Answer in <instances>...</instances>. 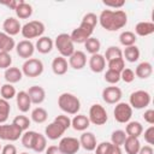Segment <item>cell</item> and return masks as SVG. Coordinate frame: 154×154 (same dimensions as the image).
Wrapping results in <instances>:
<instances>
[{
    "label": "cell",
    "instance_id": "cell-47",
    "mask_svg": "<svg viewBox=\"0 0 154 154\" xmlns=\"http://www.w3.org/2000/svg\"><path fill=\"white\" fill-rule=\"evenodd\" d=\"M135 77H136V76H135V72H134L132 69L125 67V69L120 72V79L124 81L125 83H131V82H134Z\"/></svg>",
    "mask_w": 154,
    "mask_h": 154
},
{
    "label": "cell",
    "instance_id": "cell-18",
    "mask_svg": "<svg viewBox=\"0 0 154 154\" xmlns=\"http://www.w3.org/2000/svg\"><path fill=\"white\" fill-rule=\"evenodd\" d=\"M65 129L61 128L59 124H57L55 122H52L49 123L46 129H45V136L46 138L48 140H52V141H55V140H59L63 137V135L65 134Z\"/></svg>",
    "mask_w": 154,
    "mask_h": 154
},
{
    "label": "cell",
    "instance_id": "cell-58",
    "mask_svg": "<svg viewBox=\"0 0 154 154\" xmlns=\"http://www.w3.org/2000/svg\"><path fill=\"white\" fill-rule=\"evenodd\" d=\"M1 148H2V147H1V144H0V153H1Z\"/></svg>",
    "mask_w": 154,
    "mask_h": 154
},
{
    "label": "cell",
    "instance_id": "cell-33",
    "mask_svg": "<svg viewBox=\"0 0 154 154\" xmlns=\"http://www.w3.org/2000/svg\"><path fill=\"white\" fill-rule=\"evenodd\" d=\"M31 120L32 122H35L36 124H42V123H45L46 120H47V118H48V112L43 108V107H40V106H37L36 108H34L32 111H31Z\"/></svg>",
    "mask_w": 154,
    "mask_h": 154
},
{
    "label": "cell",
    "instance_id": "cell-32",
    "mask_svg": "<svg viewBox=\"0 0 154 154\" xmlns=\"http://www.w3.org/2000/svg\"><path fill=\"white\" fill-rule=\"evenodd\" d=\"M123 58H125L126 61L129 63H135L140 59V49L136 45L130 46V47H125V49L123 51Z\"/></svg>",
    "mask_w": 154,
    "mask_h": 154
},
{
    "label": "cell",
    "instance_id": "cell-10",
    "mask_svg": "<svg viewBox=\"0 0 154 154\" xmlns=\"http://www.w3.org/2000/svg\"><path fill=\"white\" fill-rule=\"evenodd\" d=\"M22 134H23V131L12 123L11 124H1L0 138L4 140V141L14 142V141H17L22 137Z\"/></svg>",
    "mask_w": 154,
    "mask_h": 154
},
{
    "label": "cell",
    "instance_id": "cell-17",
    "mask_svg": "<svg viewBox=\"0 0 154 154\" xmlns=\"http://www.w3.org/2000/svg\"><path fill=\"white\" fill-rule=\"evenodd\" d=\"M79 144L87 152H93V150H95V148L97 146V141H96V137L93 132L83 131V134L79 137Z\"/></svg>",
    "mask_w": 154,
    "mask_h": 154
},
{
    "label": "cell",
    "instance_id": "cell-3",
    "mask_svg": "<svg viewBox=\"0 0 154 154\" xmlns=\"http://www.w3.org/2000/svg\"><path fill=\"white\" fill-rule=\"evenodd\" d=\"M46 30L45 24L41 20H30L22 25L20 34L25 40H31V38H38L43 36V32Z\"/></svg>",
    "mask_w": 154,
    "mask_h": 154
},
{
    "label": "cell",
    "instance_id": "cell-46",
    "mask_svg": "<svg viewBox=\"0 0 154 154\" xmlns=\"http://www.w3.org/2000/svg\"><path fill=\"white\" fill-rule=\"evenodd\" d=\"M53 122H55L57 124H59V125H60L61 128H64L65 130H67L69 128H71V119H70V117L66 116V114H59V116H57Z\"/></svg>",
    "mask_w": 154,
    "mask_h": 154
},
{
    "label": "cell",
    "instance_id": "cell-1",
    "mask_svg": "<svg viewBox=\"0 0 154 154\" xmlns=\"http://www.w3.org/2000/svg\"><path fill=\"white\" fill-rule=\"evenodd\" d=\"M97 18L100 25L107 31L123 29L128 23V14L123 10H103Z\"/></svg>",
    "mask_w": 154,
    "mask_h": 154
},
{
    "label": "cell",
    "instance_id": "cell-25",
    "mask_svg": "<svg viewBox=\"0 0 154 154\" xmlns=\"http://www.w3.org/2000/svg\"><path fill=\"white\" fill-rule=\"evenodd\" d=\"M134 72H135L136 77H138L141 79H146V78L152 76V73H153V65L149 61H142V63H140L136 66Z\"/></svg>",
    "mask_w": 154,
    "mask_h": 154
},
{
    "label": "cell",
    "instance_id": "cell-13",
    "mask_svg": "<svg viewBox=\"0 0 154 154\" xmlns=\"http://www.w3.org/2000/svg\"><path fill=\"white\" fill-rule=\"evenodd\" d=\"M17 55L23 59H30L35 52V45L29 40H22L19 41L14 47Z\"/></svg>",
    "mask_w": 154,
    "mask_h": 154
},
{
    "label": "cell",
    "instance_id": "cell-34",
    "mask_svg": "<svg viewBox=\"0 0 154 154\" xmlns=\"http://www.w3.org/2000/svg\"><path fill=\"white\" fill-rule=\"evenodd\" d=\"M136 41H137V36L132 31H130V30H125V31H123L119 35V42L124 47L134 46L136 43Z\"/></svg>",
    "mask_w": 154,
    "mask_h": 154
},
{
    "label": "cell",
    "instance_id": "cell-53",
    "mask_svg": "<svg viewBox=\"0 0 154 154\" xmlns=\"http://www.w3.org/2000/svg\"><path fill=\"white\" fill-rule=\"evenodd\" d=\"M20 1L22 0H6V1H0V4L6 6V7H8L10 10H16L17 6L20 4Z\"/></svg>",
    "mask_w": 154,
    "mask_h": 154
},
{
    "label": "cell",
    "instance_id": "cell-41",
    "mask_svg": "<svg viewBox=\"0 0 154 154\" xmlns=\"http://www.w3.org/2000/svg\"><path fill=\"white\" fill-rule=\"evenodd\" d=\"M103 57H105V59L107 61L113 60V59H117V58H123V51L119 47H117V46H109L106 49Z\"/></svg>",
    "mask_w": 154,
    "mask_h": 154
},
{
    "label": "cell",
    "instance_id": "cell-28",
    "mask_svg": "<svg viewBox=\"0 0 154 154\" xmlns=\"http://www.w3.org/2000/svg\"><path fill=\"white\" fill-rule=\"evenodd\" d=\"M14 12H16L17 18H19V19H28L32 14V6L30 4H28L26 1L22 0L20 4L14 10Z\"/></svg>",
    "mask_w": 154,
    "mask_h": 154
},
{
    "label": "cell",
    "instance_id": "cell-14",
    "mask_svg": "<svg viewBox=\"0 0 154 154\" xmlns=\"http://www.w3.org/2000/svg\"><path fill=\"white\" fill-rule=\"evenodd\" d=\"M22 25L16 17H7L2 23V31L10 36H16L20 32Z\"/></svg>",
    "mask_w": 154,
    "mask_h": 154
},
{
    "label": "cell",
    "instance_id": "cell-2",
    "mask_svg": "<svg viewBox=\"0 0 154 154\" xmlns=\"http://www.w3.org/2000/svg\"><path fill=\"white\" fill-rule=\"evenodd\" d=\"M58 106L66 114H78L81 109V101L72 93H63L58 97Z\"/></svg>",
    "mask_w": 154,
    "mask_h": 154
},
{
    "label": "cell",
    "instance_id": "cell-49",
    "mask_svg": "<svg viewBox=\"0 0 154 154\" xmlns=\"http://www.w3.org/2000/svg\"><path fill=\"white\" fill-rule=\"evenodd\" d=\"M103 2V5L106 6V7H112V8H114V10H120L124 5H125V1L124 0H113V1H109V0H103L102 1Z\"/></svg>",
    "mask_w": 154,
    "mask_h": 154
},
{
    "label": "cell",
    "instance_id": "cell-31",
    "mask_svg": "<svg viewBox=\"0 0 154 154\" xmlns=\"http://www.w3.org/2000/svg\"><path fill=\"white\" fill-rule=\"evenodd\" d=\"M46 148H47V138H46V136L40 134V132H36L31 150H34L35 153H42V152L46 150Z\"/></svg>",
    "mask_w": 154,
    "mask_h": 154
},
{
    "label": "cell",
    "instance_id": "cell-15",
    "mask_svg": "<svg viewBox=\"0 0 154 154\" xmlns=\"http://www.w3.org/2000/svg\"><path fill=\"white\" fill-rule=\"evenodd\" d=\"M88 65H89V69L94 73H101L106 69V59H105V57L102 54L96 53V54H93L89 58Z\"/></svg>",
    "mask_w": 154,
    "mask_h": 154
},
{
    "label": "cell",
    "instance_id": "cell-50",
    "mask_svg": "<svg viewBox=\"0 0 154 154\" xmlns=\"http://www.w3.org/2000/svg\"><path fill=\"white\" fill-rule=\"evenodd\" d=\"M109 147H111V142H101L96 146L95 148V154H108V150H109Z\"/></svg>",
    "mask_w": 154,
    "mask_h": 154
},
{
    "label": "cell",
    "instance_id": "cell-40",
    "mask_svg": "<svg viewBox=\"0 0 154 154\" xmlns=\"http://www.w3.org/2000/svg\"><path fill=\"white\" fill-rule=\"evenodd\" d=\"M30 123H31V120H30L26 116H23V114L14 117V119L12 120V124H14L17 128H19L23 132H24V131H26V130L29 129Z\"/></svg>",
    "mask_w": 154,
    "mask_h": 154
},
{
    "label": "cell",
    "instance_id": "cell-44",
    "mask_svg": "<svg viewBox=\"0 0 154 154\" xmlns=\"http://www.w3.org/2000/svg\"><path fill=\"white\" fill-rule=\"evenodd\" d=\"M81 23H84V24H87V25H89V26H91V28L95 29L96 24L99 23V18H97V16H96L95 13L89 12V13H85V14L83 16Z\"/></svg>",
    "mask_w": 154,
    "mask_h": 154
},
{
    "label": "cell",
    "instance_id": "cell-24",
    "mask_svg": "<svg viewBox=\"0 0 154 154\" xmlns=\"http://www.w3.org/2000/svg\"><path fill=\"white\" fill-rule=\"evenodd\" d=\"M71 126L76 131H85L90 126L89 118L85 114H76L71 119Z\"/></svg>",
    "mask_w": 154,
    "mask_h": 154
},
{
    "label": "cell",
    "instance_id": "cell-43",
    "mask_svg": "<svg viewBox=\"0 0 154 154\" xmlns=\"http://www.w3.org/2000/svg\"><path fill=\"white\" fill-rule=\"evenodd\" d=\"M103 78H105V81H106L108 84L114 85V84H117V83L120 81V73H119V72H116V71H112V70H108V69H107V71L105 72Z\"/></svg>",
    "mask_w": 154,
    "mask_h": 154
},
{
    "label": "cell",
    "instance_id": "cell-20",
    "mask_svg": "<svg viewBox=\"0 0 154 154\" xmlns=\"http://www.w3.org/2000/svg\"><path fill=\"white\" fill-rule=\"evenodd\" d=\"M54 47V41L48 36H41L35 43V49L41 54H48Z\"/></svg>",
    "mask_w": 154,
    "mask_h": 154
},
{
    "label": "cell",
    "instance_id": "cell-16",
    "mask_svg": "<svg viewBox=\"0 0 154 154\" xmlns=\"http://www.w3.org/2000/svg\"><path fill=\"white\" fill-rule=\"evenodd\" d=\"M69 65L75 70H82L87 65V55L83 51H75L69 57Z\"/></svg>",
    "mask_w": 154,
    "mask_h": 154
},
{
    "label": "cell",
    "instance_id": "cell-7",
    "mask_svg": "<svg viewBox=\"0 0 154 154\" xmlns=\"http://www.w3.org/2000/svg\"><path fill=\"white\" fill-rule=\"evenodd\" d=\"M88 118H89V122L93 123L94 125H103L108 120L106 108L100 103H94L90 106Z\"/></svg>",
    "mask_w": 154,
    "mask_h": 154
},
{
    "label": "cell",
    "instance_id": "cell-37",
    "mask_svg": "<svg viewBox=\"0 0 154 154\" xmlns=\"http://www.w3.org/2000/svg\"><path fill=\"white\" fill-rule=\"evenodd\" d=\"M126 137H128V135L125 134L124 130H120V129L114 130V131L111 134V143H112V144H116V146H118V147H122V146L124 144Z\"/></svg>",
    "mask_w": 154,
    "mask_h": 154
},
{
    "label": "cell",
    "instance_id": "cell-6",
    "mask_svg": "<svg viewBox=\"0 0 154 154\" xmlns=\"http://www.w3.org/2000/svg\"><path fill=\"white\" fill-rule=\"evenodd\" d=\"M150 94L146 90H135L130 94L129 97V105L131 108L135 109H142L149 106L150 103Z\"/></svg>",
    "mask_w": 154,
    "mask_h": 154
},
{
    "label": "cell",
    "instance_id": "cell-42",
    "mask_svg": "<svg viewBox=\"0 0 154 154\" xmlns=\"http://www.w3.org/2000/svg\"><path fill=\"white\" fill-rule=\"evenodd\" d=\"M124 69H125L124 58H117V59H113V60L108 61V70H112V71H116V72L120 73Z\"/></svg>",
    "mask_w": 154,
    "mask_h": 154
},
{
    "label": "cell",
    "instance_id": "cell-57",
    "mask_svg": "<svg viewBox=\"0 0 154 154\" xmlns=\"http://www.w3.org/2000/svg\"><path fill=\"white\" fill-rule=\"evenodd\" d=\"M19 154H29V153H25V152H23V153H19Z\"/></svg>",
    "mask_w": 154,
    "mask_h": 154
},
{
    "label": "cell",
    "instance_id": "cell-4",
    "mask_svg": "<svg viewBox=\"0 0 154 154\" xmlns=\"http://www.w3.org/2000/svg\"><path fill=\"white\" fill-rule=\"evenodd\" d=\"M54 47L58 49L60 57L69 58L75 52V43L72 42L70 34L61 32L54 40Z\"/></svg>",
    "mask_w": 154,
    "mask_h": 154
},
{
    "label": "cell",
    "instance_id": "cell-52",
    "mask_svg": "<svg viewBox=\"0 0 154 154\" xmlns=\"http://www.w3.org/2000/svg\"><path fill=\"white\" fill-rule=\"evenodd\" d=\"M0 154H18V152H17V148H16L14 144L8 143V144H6V146H4L1 148V153Z\"/></svg>",
    "mask_w": 154,
    "mask_h": 154
},
{
    "label": "cell",
    "instance_id": "cell-21",
    "mask_svg": "<svg viewBox=\"0 0 154 154\" xmlns=\"http://www.w3.org/2000/svg\"><path fill=\"white\" fill-rule=\"evenodd\" d=\"M4 77H5L6 83L14 84V83H18V82L22 81V78H23V72H22V70H20L19 67L11 66V67H8V69L5 70Z\"/></svg>",
    "mask_w": 154,
    "mask_h": 154
},
{
    "label": "cell",
    "instance_id": "cell-11",
    "mask_svg": "<svg viewBox=\"0 0 154 154\" xmlns=\"http://www.w3.org/2000/svg\"><path fill=\"white\" fill-rule=\"evenodd\" d=\"M58 147L63 154H76L79 150L81 144H79V140H77L76 137L67 136L60 140Z\"/></svg>",
    "mask_w": 154,
    "mask_h": 154
},
{
    "label": "cell",
    "instance_id": "cell-5",
    "mask_svg": "<svg viewBox=\"0 0 154 154\" xmlns=\"http://www.w3.org/2000/svg\"><path fill=\"white\" fill-rule=\"evenodd\" d=\"M43 63L37 59V58H30V59H26L23 65H22V72L24 76L26 77H30V78H35V77H38L42 75L43 72Z\"/></svg>",
    "mask_w": 154,
    "mask_h": 154
},
{
    "label": "cell",
    "instance_id": "cell-26",
    "mask_svg": "<svg viewBox=\"0 0 154 154\" xmlns=\"http://www.w3.org/2000/svg\"><path fill=\"white\" fill-rule=\"evenodd\" d=\"M154 32V23L153 22H138L135 26V35L137 36H149Z\"/></svg>",
    "mask_w": 154,
    "mask_h": 154
},
{
    "label": "cell",
    "instance_id": "cell-30",
    "mask_svg": "<svg viewBox=\"0 0 154 154\" xmlns=\"http://www.w3.org/2000/svg\"><path fill=\"white\" fill-rule=\"evenodd\" d=\"M16 42L12 36L5 34L4 31H0V52H7L10 53L12 49H14Z\"/></svg>",
    "mask_w": 154,
    "mask_h": 154
},
{
    "label": "cell",
    "instance_id": "cell-29",
    "mask_svg": "<svg viewBox=\"0 0 154 154\" xmlns=\"http://www.w3.org/2000/svg\"><path fill=\"white\" fill-rule=\"evenodd\" d=\"M124 131H125V134L128 136L140 137L143 134V126L137 120H130L129 123H126V126H125V130Z\"/></svg>",
    "mask_w": 154,
    "mask_h": 154
},
{
    "label": "cell",
    "instance_id": "cell-36",
    "mask_svg": "<svg viewBox=\"0 0 154 154\" xmlns=\"http://www.w3.org/2000/svg\"><path fill=\"white\" fill-rule=\"evenodd\" d=\"M0 95H1V99L6 100V101H10L11 99L16 97L17 91H16V88L13 87V84L5 83L0 87Z\"/></svg>",
    "mask_w": 154,
    "mask_h": 154
},
{
    "label": "cell",
    "instance_id": "cell-35",
    "mask_svg": "<svg viewBox=\"0 0 154 154\" xmlns=\"http://www.w3.org/2000/svg\"><path fill=\"white\" fill-rule=\"evenodd\" d=\"M84 48H85V51L89 53V54H96V53H99L100 52V48H101V42L99 41V38H96V37H89L84 43Z\"/></svg>",
    "mask_w": 154,
    "mask_h": 154
},
{
    "label": "cell",
    "instance_id": "cell-45",
    "mask_svg": "<svg viewBox=\"0 0 154 154\" xmlns=\"http://www.w3.org/2000/svg\"><path fill=\"white\" fill-rule=\"evenodd\" d=\"M12 64V57L7 52H0V69L6 70L11 67Z\"/></svg>",
    "mask_w": 154,
    "mask_h": 154
},
{
    "label": "cell",
    "instance_id": "cell-23",
    "mask_svg": "<svg viewBox=\"0 0 154 154\" xmlns=\"http://www.w3.org/2000/svg\"><path fill=\"white\" fill-rule=\"evenodd\" d=\"M69 69V63L66 60V58L64 57H57L53 59L52 61V71L54 72V75L57 76H63L67 72Z\"/></svg>",
    "mask_w": 154,
    "mask_h": 154
},
{
    "label": "cell",
    "instance_id": "cell-39",
    "mask_svg": "<svg viewBox=\"0 0 154 154\" xmlns=\"http://www.w3.org/2000/svg\"><path fill=\"white\" fill-rule=\"evenodd\" d=\"M10 112H11L10 102L4 99H0V124H5L7 122Z\"/></svg>",
    "mask_w": 154,
    "mask_h": 154
},
{
    "label": "cell",
    "instance_id": "cell-56",
    "mask_svg": "<svg viewBox=\"0 0 154 154\" xmlns=\"http://www.w3.org/2000/svg\"><path fill=\"white\" fill-rule=\"evenodd\" d=\"M108 154H123L122 152V148L116 146V144H112L111 143V147H109V150H108Z\"/></svg>",
    "mask_w": 154,
    "mask_h": 154
},
{
    "label": "cell",
    "instance_id": "cell-38",
    "mask_svg": "<svg viewBox=\"0 0 154 154\" xmlns=\"http://www.w3.org/2000/svg\"><path fill=\"white\" fill-rule=\"evenodd\" d=\"M35 135H36V131H32V130H26V131H24L22 134L20 141H22V144H23L24 148H26V149H31L32 148Z\"/></svg>",
    "mask_w": 154,
    "mask_h": 154
},
{
    "label": "cell",
    "instance_id": "cell-48",
    "mask_svg": "<svg viewBox=\"0 0 154 154\" xmlns=\"http://www.w3.org/2000/svg\"><path fill=\"white\" fill-rule=\"evenodd\" d=\"M143 136H144V141L149 146L154 144V125H150L148 129H146Z\"/></svg>",
    "mask_w": 154,
    "mask_h": 154
},
{
    "label": "cell",
    "instance_id": "cell-12",
    "mask_svg": "<svg viewBox=\"0 0 154 154\" xmlns=\"http://www.w3.org/2000/svg\"><path fill=\"white\" fill-rule=\"evenodd\" d=\"M122 96H123L122 89L116 85L106 87L102 90V100L108 105H116V103L120 102Z\"/></svg>",
    "mask_w": 154,
    "mask_h": 154
},
{
    "label": "cell",
    "instance_id": "cell-54",
    "mask_svg": "<svg viewBox=\"0 0 154 154\" xmlns=\"http://www.w3.org/2000/svg\"><path fill=\"white\" fill-rule=\"evenodd\" d=\"M137 154H154V149H153V147L149 146V144L143 146V147L141 146V148H140V150H138Z\"/></svg>",
    "mask_w": 154,
    "mask_h": 154
},
{
    "label": "cell",
    "instance_id": "cell-59",
    "mask_svg": "<svg viewBox=\"0 0 154 154\" xmlns=\"http://www.w3.org/2000/svg\"><path fill=\"white\" fill-rule=\"evenodd\" d=\"M0 129H1V124H0Z\"/></svg>",
    "mask_w": 154,
    "mask_h": 154
},
{
    "label": "cell",
    "instance_id": "cell-19",
    "mask_svg": "<svg viewBox=\"0 0 154 154\" xmlns=\"http://www.w3.org/2000/svg\"><path fill=\"white\" fill-rule=\"evenodd\" d=\"M28 95L30 97L31 103L34 105H41L46 100V91L40 85H32L28 89Z\"/></svg>",
    "mask_w": 154,
    "mask_h": 154
},
{
    "label": "cell",
    "instance_id": "cell-27",
    "mask_svg": "<svg viewBox=\"0 0 154 154\" xmlns=\"http://www.w3.org/2000/svg\"><path fill=\"white\" fill-rule=\"evenodd\" d=\"M126 154H137L140 148H141V142L138 140V137H132V136H128L124 144H123Z\"/></svg>",
    "mask_w": 154,
    "mask_h": 154
},
{
    "label": "cell",
    "instance_id": "cell-8",
    "mask_svg": "<svg viewBox=\"0 0 154 154\" xmlns=\"http://www.w3.org/2000/svg\"><path fill=\"white\" fill-rule=\"evenodd\" d=\"M113 117L116 122L120 124H126L132 117V108L128 102H118L113 109Z\"/></svg>",
    "mask_w": 154,
    "mask_h": 154
},
{
    "label": "cell",
    "instance_id": "cell-22",
    "mask_svg": "<svg viewBox=\"0 0 154 154\" xmlns=\"http://www.w3.org/2000/svg\"><path fill=\"white\" fill-rule=\"evenodd\" d=\"M16 103H17V108L19 109V112L26 113L30 109V107H31V101H30V97H29L28 93L24 91V90L17 93V95H16Z\"/></svg>",
    "mask_w": 154,
    "mask_h": 154
},
{
    "label": "cell",
    "instance_id": "cell-51",
    "mask_svg": "<svg viewBox=\"0 0 154 154\" xmlns=\"http://www.w3.org/2000/svg\"><path fill=\"white\" fill-rule=\"evenodd\" d=\"M143 119H144V122H147L148 124L153 125V124H154V109L149 108V109L144 111V113H143Z\"/></svg>",
    "mask_w": 154,
    "mask_h": 154
},
{
    "label": "cell",
    "instance_id": "cell-55",
    "mask_svg": "<svg viewBox=\"0 0 154 154\" xmlns=\"http://www.w3.org/2000/svg\"><path fill=\"white\" fill-rule=\"evenodd\" d=\"M46 154H63L58 146H48L45 150Z\"/></svg>",
    "mask_w": 154,
    "mask_h": 154
},
{
    "label": "cell",
    "instance_id": "cell-9",
    "mask_svg": "<svg viewBox=\"0 0 154 154\" xmlns=\"http://www.w3.org/2000/svg\"><path fill=\"white\" fill-rule=\"evenodd\" d=\"M93 32H94V28H91L84 23H81L78 28L72 30V32L70 34V37L73 43L81 45V43H84L89 37H91Z\"/></svg>",
    "mask_w": 154,
    "mask_h": 154
}]
</instances>
